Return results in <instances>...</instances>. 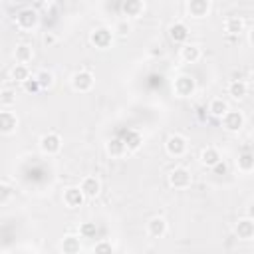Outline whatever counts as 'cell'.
<instances>
[{
  "mask_svg": "<svg viewBox=\"0 0 254 254\" xmlns=\"http://www.w3.org/2000/svg\"><path fill=\"white\" fill-rule=\"evenodd\" d=\"M167 181H169V185H171L173 189L183 190V189H189V187H190V183H192V175H190V171L185 169V167H175V169L169 171Z\"/></svg>",
  "mask_w": 254,
  "mask_h": 254,
  "instance_id": "cell-1",
  "label": "cell"
},
{
  "mask_svg": "<svg viewBox=\"0 0 254 254\" xmlns=\"http://www.w3.org/2000/svg\"><path fill=\"white\" fill-rule=\"evenodd\" d=\"M16 26L20 28V30H24V32H28V30H34L36 26H38V22H40V16H38V12L34 10V8H22V10H18L16 12Z\"/></svg>",
  "mask_w": 254,
  "mask_h": 254,
  "instance_id": "cell-2",
  "label": "cell"
},
{
  "mask_svg": "<svg viewBox=\"0 0 254 254\" xmlns=\"http://www.w3.org/2000/svg\"><path fill=\"white\" fill-rule=\"evenodd\" d=\"M93 83H95V77H93V73L87 71V69H79V71H75V73L71 75V87H73L75 91H79V93L91 91Z\"/></svg>",
  "mask_w": 254,
  "mask_h": 254,
  "instance_id": "cell-3",
  "label": "cell"
},
{
  "mask_svg": "<svg viewBox=\"0 0 254 254\" xmlns=\"http://www.w3.org/2000/svg\"><path fill=\"white\" fill-rule=\"evenodd\" d=\"M189 149V141L187 137L179 135V133H173L169 135V139L165 141V151L171 155V157H183Z\"/></svg>",
  "mask_w": 254,
  "mask_h": 254,
  "instance_id": "cell-4",
  "label": "cell"
},
{
  "mask_svg": "<svg viewBox=\"0 0 254 254\" xmlns=\"http://www.w3.org/2000/svg\"><path fill=\"white\" fill-rule=\"evenodd\" d=\"M40 151L44 155H58L62 151V137L54 131L50 133H44L40 137Z\"/></svg>",
  "mask_w": 254,
  "mask_h": 254,
  "instance_id": "cell-5",
  "label": "cell"
},
{
  "mask_svg": "<svg viewBox=\"0 0 254 254\" xmlns=\"http://www.w3.org/2000/svg\"><path fill=\"white\" fill-rule=\"evenodd\" d=\"M220 121H222V129L228 133H238L244 127V115L242 111H236V109H228Z\"/></svg>",
  "mask_w": 254,
  "mask_h": 254,
  "instance_id": "cell-6",
  "label": "cell"
},
{
  "mask_svg": "<svg viewBox=\"0 0 254 254\" xmlns=\"http://www.w3.org/2000/svg\"><path fill=\"white\" fill-rule=\"evenodd\" d=\"M173 89H175V93H177L179 97H190V95L194 93V89H196V81H194V77L183 73V75L175 77Z\"/></svg>",
  "mask_w": 254,
  "mask_h": 254,
  "instance_id": "cell-7",
  "label": "cell"
},
{
  "mask_svg": "<svg viewBox=\"0 0 254 254\" xmlns=\"http://www.w3.org/2000/svg\"><path fill=\"white\" fill-rule=\"evenodd\" d=\"M89 42L99 50H107L111 46V42H113V32L109 28H95L89 34Z\"/></svg>",
  "mask_w": 254,
  "mask_h": 254,
  "instance_id": "cell-8",
  "label": "cell"
},
{
  "mask_svg": "<svg viewBox=\"0 0 254 254\" xmlns=\"http://www.w3.org/2000/svg\"><path fill=\"white\" fill-rule=\"evenodd\" d=\"M64 204L67 206V208H79L83 202H85V194H83V190L79 189V187H67L65 190H64Z\"/></svg>",
  "mask_w": 254,
  "mask_h": 254,
  "instance_id": "cell-9",
  "label": "cell"
},
{
  "mask_svg": "<svg viewBox=\"0 0 254 254\" xmlns=\"http://www.w3.org/2000/svg\"><path fill=\"white\" fill-rule=\"evenodd\" d=\"M16 129H18V115L4 107L0 111V131H2V135H12Z\"/></svg>",
  "mask_w": 254,
  "mask_h": 254,
  "instance_id": "cell-10",
  "label": "cell"
},
{
  "mask_svg": "<svg viewBox=\"0 0 254 254\" xmlns=\"http://www.w3.org/2000/svg\"><path fill=\"white\" fill-rule=\"evenodd\" d=\"M234 234H236L240 240H252V238H254V220L248 218V216L236 220V224H234Z\"/></svg>",
  "mask_w": 254,
  "mask_h": 254,
  "instance_id": "cell-11",
  "label": "cell"
},
{
  "mask_svg": "<svg viewBox=\"0 0 254 254\" xmlns=\"http://www.w3.org/2000/svg\"><path fill=\"white\" fill-rule=\"evenodd\" d=\"M167 230H169V226H167V220L163 216L149 218V222H147V234L151 238H163L167 234Z\"/></svg>",
  "mask_w": 254,
  "mask_h": 254,
  "instance_id": "cell-12",
  "label": "cell"
},
{
  "mask_svg": "<svg viewBox=\"0 0 254 254\" xmlns=\"http://www.w3.org/2000/svg\"><path fill=\"white\" fill-rule=\"evenodd\" d=\"M127 151H129V149H127L125 139L113 137V139H109V141L105 143V153H107L109 157H113V159H121V157H123Z\"/></svg>",
  "mask_w": 254,
  "mask_h": 254,
  "instance_id": "cell-13",
  "label": "cell"
},
{
  "mask_svg": "<svg viewBox=\"0 0 254 254\" xmlns=\"http://www.w3.org/2000/svg\"><path fill=\"white\" fill-rule=\"evenodd\" d=\"M79 189L83 190V194L87 196V198H95L99 192H101V183H99V179L97 177H83L81 179V183H79Z\"/></svg>",
  "mask_w": 254,
  "mask_h": 254,
  "instance_id": "cell-14",
  "label": "cell"
},
{
  "mask_svg": "<svg viewBox=\"0 0 254 254\" xmlns=\"http://www.w3.org/2000/svg\"><path fill=\"white\" fill-rule=\"evenodd\" d=\"M169 38L175 42V44H187V40H189V26L185 24V22H175V24H171V28H169Z\"/></svg>",
  "mask_w": 254,
  "mask_h": 254,
  "instance_id": "cell-15",
  "label": "cell"
},
{
  "mask_svg": "<svg viewBox=\"0 0 254 254\" xmlns=\"http://www.w3.org/2000/svg\"><path fill=\"white\" fill-rule=\"evenodd\" d=\"M79 238L81 236H77V234H65L62 238V242H60V250L64 254H77V252H81V240Z\"/></svg>",
  "mask_w": 254,
  "mask_h": 254,
  "instance_id": "cell-16",
  "label": "cell"
},
{
  "mask_svg": "<svg viewBox=\"0 0 254 254\" xmlns=\"http://www.w3.org/2000/svg\"><path fill=\"white\" fill-rule=\"evenodd\" d=\"M187 10L192 18H204L210 10V0H187Z\"/></svg>",
  "mask_w": 254,
  "mask_h": 254,
  "instance_id": "cell-17",
  "label": "cell"
},
{
  "mask_svg": "<svg viewBox=\"0 0 254 254\" xmlns=\"http://www.w3.org/2000/svg\"><path fill=\"white\" fill-rule=\"evenodd\" d=\"M202 58V52L196 44H183L181 46V60L187 64H196Z\"/></svg>",
  "mask_w": 254,
  "mask_h": 254,
  "instance_id": "cell-18",
  "label": "cell"
},
{
  "mask_svg": "<svg viewBox=\"0 0 254 254\" xmlns=\"http://www.w3.org/2000/svg\"><path fill=\"white\" fill-rule=\"evenodd\" d=\"M121 10L127 18H139L145 10V2L143 0H123Z\"/></svg>",
  "mask_w": 254,
  "mask_h": 254,
  "instance_id": "cell-19",
  "label": "cell"
},
{
  "mask_svg": "<svg viewBox=\"0 0 254 254\" xmlns=\"http://www.w3.org/2000/svg\"><path fill=\"white\" fill-rule=\"evenodd\" d=\"M218 161H222V155H220V151H218L216 147H204V149L200 151V163H202L204 167L212 169Z\"/></svg>",
  "mask_w": 254,
  "mask_h": 254,
  "instance_id": "cell-20",
  "label": "cell"
},
{
  "mask_svg": "<svg viewBox=\"0 0 254 254\" xmlns=\"http://www.w3.org/2000/svg\"><path fill=\"white\" fill-rule=\"evenodd\" d=\"M228 95L232 99H244L248 95V83L244 79H232L228 83Z\"/></svg>",
  "mask_w": 254,
  "mask_h": 254,
  "instance_id": "cell-21",
  "label": "cell"
},
{
  "mask_svg": "<svg viewBox=\"0 0 254 254\" xmlns=\"http://www.w3.org/2000/svg\"><path fill=\"white\" fill-rule=\"evenodd\" d=\"M224 32L228 36H240L244 32V20L240 16H230L224 20Z\"/></svg>",
  "mask_w": 254,
  "mask_h": 254,
  "instance_id": "cell-22",
  "label": "cell"
},
{
  "mask_svg": "<svg viewBox=\"0 0 254 254\" xmlns=\"http://www.w3.org/2000/svg\"><path fill=\"white\" fill-rule=\"evenodd\" d=\"M32 58H34V50H32L30 44H18V46H16V50H14V60H16L18 64H28V62H32Z\"/></svg>",
  "mask_w": 254,
  "mask_h": 254,
  "instance_id": "cell-23",
  "label": "cell"
},
{
  "mask_svg": "<svg viewBox=\"0 0 254 254\" xmlns=\"http://www.w3.org/2000/svg\"><path fill=\"white\" fill-rule=\"evenodd\" d=\"M228 109H230L228 103H226L224 99H220V97H214V99L208 103V113H210L212 117H216V119H222Z\"/></svg>",
  "mask_w": 254,
  "mask_h": 254,
  "instance_id": "cell-24",
  "label": "cell"
},
{
  "mask_svg": "<svg viewBox=\"0 0 254 254\" xmlns=\"http://www.w3.org/2000/svg\"><path fill=\"white\" fill-rule=\"evenodd\" d=\"M236 167H238V171H242V173L254 171V155H252L250 151H242V153L238 155V159H236Z\"/></svg>",
  "mask_w": 254,
  "mask_h": 254,
  "instance_id": "cell-25",
  "label": "cell"
},
{
  "mask_svg": "<svg viewBox=\"0 0 254 254\" xmlns=\"http://www.w3.org/2000/svg\"><path fill=\"white\" fill-rule=\"evenodd\" d=\"M30 75H32V73H30L28 64H16V65L12 67V71H10V77H12L16 83H24Z\"/></svg>",
  "mask_w": 254,
  "mask_h": 254,
  "instance_id": "cell-26",
  "label": "cell"
},
{
  "mask_svg": "<svg viewBox=\"0 0 254 254\" xmlns=\"http://www.w3.org/2000/svg\"><path fill=\"white\" fill-rule=\"evenodd\" d=\"M36 79L40 81L42 89H50V87L54 85V73H52L50 69H40V71L36 73Z\"/></svg>",
  "mask_w": 254,
  "mask_h": 254,
  "instance_id": "cell-27",
  "label": "cell"
},
{
  "mask_svg": "<svg viewBox=\"0 0 254 254\" xmlns=\"http://www.w3.org/2000/svg\"><path fill=\"white\" fill-rule=\"evenodd\" d=\"M16 103V91L14 89H10V87H4L2 91H0V105L2 107H12Z\"/></svg>",
  "mask_w": 254,
  "mask_h": 254,
  "instance_id": "cell-28",
  "label": "cell"
},
{
  "mask_svg": "<svg viewBox=\"0 0 254 254\" xmlns=\"http://www.w3.org/2000/svg\"><path fill=\"white\" fill-rule=\"evenodd\" d=\"M125 143H127V149L129 151H137L141 147V143H143V137L137 131H129L127 137H125Z\"/></svg>",
  "mask_w": 254,
  "mask_h": 254,
  "instance_id": "cell-29",
  "label": "cell"
},
{
  "mask_svg": "<svg viewBox=\"0 0 254 254\" xmlns=\"http://www.w3.org/2000/svg\"><path fill=\"white\" fill-rule=\"evenodd\" d=\"M95 234H97L95 222H81L79 224V236L81 238H95Z\"/></svg>",
  "mask_w": 254,
  "mask_h": 254,
  "instance_id": "cell-30",
  "label": "cell"
},
{
  "mask_svg": "<svg viewBox=\"0 0 254 254\" xmlns=\"http://www.w3.org/2000/svg\"><path fill=\"white\" fill-rule=\"evenodd\" d=\"M22 89H24L26 93H32V95H34V93H38V91L42 89V85H40V81L36 79V75H30V77L22 83Z\"/></svg>",
  "mask_w": 254,
  "mask_h": 254,
  "instance_id": "cell-31",
  "label": "cell"
},
{
  "mask_svg": "<svg viewBox=\"0 0 254 254\" xmlns=\"http://www.w3.org/2000/svg\"><path fill=\"white\" fill-rule=\"evenodd\" d=\"M113 32H115L117 36H121V38H125V36H129V32H131V24H129L127 20H121V22H117V24H115V28H113Z\"/></svg>",
  "mask_w": 254,
  "mask_h": 254,
  "instance_id": "cell-32",
  "label": "cell"
},
{
  "mask_svg": "<svg viewBox=\"0 0 254 254\" xmlns=\"http://www.w3.org/2000/svg\"><path fill=\"white\" fill-rule=\"evenodd\" d=\"M10 196H12V187L6 181H2L0 183V204H6L10 200Z\"/></svg>",
  "mask_w": 254,
  "mask_h": 254,
  "instance_id": "cell-33",
  "label": "cell"
},
{
  "mask_svg": "<svg viewBox=\"0 0 254 254\" xmlns=\"http://www.w3.org/2000/svg\"><path fill=\"white\" fill-rule=\"evenodd\" d=\"M93 252H107V254H111V252H115V246L111 244V242H107V240H101V242H97L95 246H93Z\"/></svg>",
  "mask_w": 254,
  "mask_h": 254,
  "instance_id": "cell-34",
  "label": "cell"
},
{
  "mask_svg": "<svg viewBox=\"0 0 254 254\" xmlns=\"http://www.w3.org/2000/svg\"><path fill=\"white\" fill-rule=\"evenodd\" d=\"M42 42L48 46V48H52L56 42H58V38H56V34H52V32H48V34H44V38H42Z\"/></svg>",
  "mask_w": 254,
  "mask_h": 254,
  "instance_id": "cell-35",
  "label": "cell"
},
{
  "mask_svg": "<svg viewBox=\"0 0 254 254\" xmlns=\"http://www.w3.org/2000/svg\"><path fill=\"white\" fill-rule=\"evenodd\" d=\"M226 171H228V167H226L224 161H218V163L212 167V173H214V175H224Z\"/></svg>",
  "mask_w": 254,
  "mask_h": 254,
  "instance_id": "cell-36",
  "label": "cell"
},
{
  "mask_svg": "<svg viewBox=\"0 0 254 254\" xmlns=\"http://www.w3.org/2000/svg\"><path fill=\"white\" fill-rule=\"evenodd\" d=\"M246 216H248V218H252V220H254V202H250V204H248V206H246Z\"/></svg>",
  "mask_w": 254,
  "mask_h": 254,
  "instance_id": "cell-37",
  "label": "cell"
},
{
  "mask_svg": "<svg viewBox=\"0 0 254 254\" xmlns=\"http://www.w3.org/2000/svg\"><path fill=\"white\" fill-rule=\"evenodd\" d=\"M248 42H250V46L254 48V28H252V30L248 32Z\"/></svg>",
  "mask_w": 254,
  "mask_h": 254,
  "instance_id": "cell-38",
  "label": "cell"
},
{
  "mask_svg": "<svg viewBox=\"0 0 254 254\" xmlns=\"http://www.w3.org/2000/svg\"><path fill=\"white\" fill-rule=\"evenodd\" d=\"M250 85L254 87V69H252V73H250Z\"/></svg>",
  "mask_w": 254,
  "mask_h": 254,
  "instance_id": "cell-39",
  "label": "cell"
}]
</instances>
